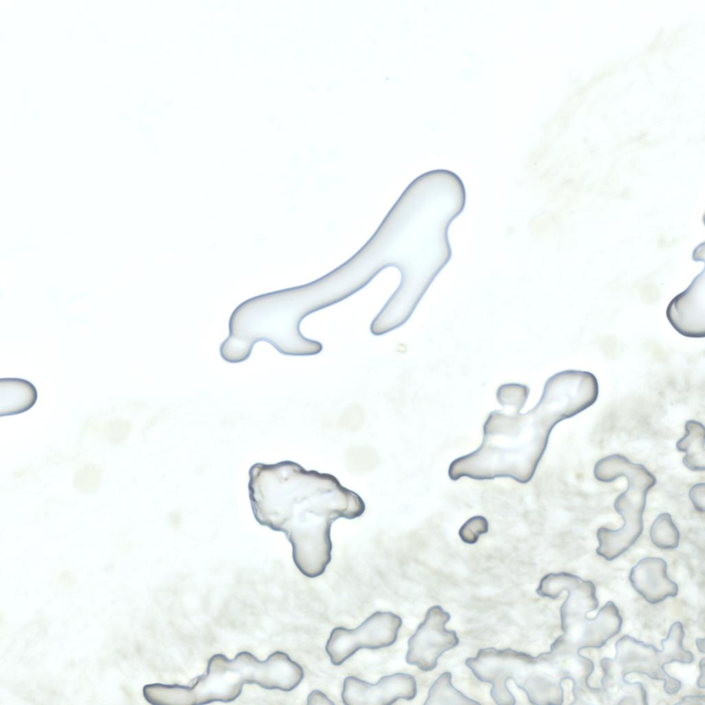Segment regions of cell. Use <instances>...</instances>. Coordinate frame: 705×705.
<instances>
[{"label":"cell","mask_w":705,"mask_h":705,"mask_svg":"<svg viewBox=\"0 0 705 705\" xmlns=\"http://www.w3.org/2000/svg\"><path fill=\"white\" fill-rule=\"evenodd\" d=\"M678 704H704V695H687Z\"/></svg>","instance_id":"d6986e66"},{"label":"cell","mask_w":705,"mask_h":705,"mask_svg":"<svg viewBox=\"0 0 705 705\" xmlns=\"http://www.w3.org/2000/svg\"><path fill=\"white\" fill-rule=\"evenodd\" d=\"M449 672L441 674L430 687L425 705H472L480 703L471 699L453 686Z\"/></svg>","instance_id":"9a60e30c"},{"label":"cell","mask_w":705,"mask_h":705,"mask_svg":"<svg viewBox=\"0 0 705 705\" xmlns=\"http://www.w3.org/2000/svg\"><path fill=\"white\" fill-rule=\"evenodd\" d=\"M569 677L557 680L546 674L533 673L525 677L517 686L525 692L533 704H561L564 700L562 683Z\"/></svg>","instance_id":"4fadbf2b"},{"label":"cell","mask_w":705,"mask_h":705,"mask_svg":"<svg viewBox=\"0 0 705 705\" xmlns=\"http://www.w3.org/2000/svg\"><path fill=\"white\" fill-rule=\"evenodd\" d=\"M307 704L309 705L334 704L324 693L318 690L313 691L308 695Z\"/></svg>","instance_id":"ac0fdd59"},{"label":"cell","mask_w":705,"mask_h":705,"mask_svg":"<svg viewBox=\"0 0 705 705\" xmlns=\"http://www.w3.org/2000/svg\"><path fill=\"white\" fill-rule=\"evenodd\" d=\"M249 474L250 500L257 522L285 534L293 561L304 576L322 575L331 560L332 523L361 516L364 501L334 476L306 470L291 461L257 463Z\"/></svg>","instance_id":"6da1fadb"},{"label":"cell","mask_w":705,"mask_h":705,"mask_svg":"<svg viewBox=\"0 0 705 705\" xmlns=\"http://www.w3.org/2000/svg\"><path fill=\"white\" fill-rule=\"evenodd\" d=\"M304 675L302 666L282 651L273 653L264 661L246 651L238 653L233 660L215 654L209 659L206 672L191 686L151 684L144 686L143 693L153 705L229 702L240 695L245 684L290 691L299 684Z\"/></svg>","instance_id":"7a4b0ae2"},{"label":"cell","mask_w":705,"mask_h":705,"mask_svg":"<svg viewBox=\"0 0 705 705\" xmlns=\"http://www.w3.org/2000/svg\"><path fill=\"white\" fill-rule=\"evenodd\" d=\"M401 618L388 611H377L355 629L336 627L326 642V651L333 664L339 666L361 649H379L397 639Z\"/></svg>","instance_id":"8992f818"},{"label":"cell","mask_w":705,"mask_h":705,"mask_svg":"<svg viewBox=\"0 0 705 705\" xmlns=\"http://www.w3.org/2000/svg\"><path fill=\"white\" fill-rule=\"evenodd\" d=\"M704 658H702L699 663V671L701 675H699L697 682V686L700 688H704Z\"/></svg>","instance_id":"ffe728a7"},{"label":"cell","mask_w":705,"mask_h":705,"mask_svg":"<svg viewBox=\"0 0 705 705\" xmlns=\"http://www.w3.org/2000/svg\"><path fill=\"white\" fill-rule=\"evenodd\" d=\"M650 538L655 546L662 549L677 547L680 533L671 515L664 512L659 514L650 529Z\"/></svg>","instance_id":"2e32d148"},{"label":"cell","mask_w":705,"mask_h":705,"mask_svg":"<svg viewBox=\"0 0 705 705\" xmlns=\"http://www.w3.org/2000/svg\"><path fill=\"white\" fill-rule=\"evenodd\" d=\"M695 642H696V645L697 646V649H698L699 651H700L702 653H704V652H705V651H704V638H697Z\"/></svg>","instance_id":"44dd1931"},{"label":"cell","mask_w":705,"mask_h":705,"mask_svg":"<svg viewBox=\"0 0 705 705\" xmlns=\"http://www.w3.org/2000/svg\"><path fill=\"white\" fill-rule=\"evenodd\" d=\"M688 494L695 508L699 512H704L705 484L704 483L695 484L691 488Z\"/></svg>","instance_id":"e0dca14e"},{"label":"cell","mask_w":705,"mask_h":705,"mask_svg":"<svg viewBox=\"0 0 705 705\" xmlns=\"http://www.w3.org/2000/svg\"><path fill=\"white\" fill-rule=\"evenodd\" d=\"M671 662L663 649L659 650L652 644L624 635L615 643V657H604L600 660L604 671L602 687L611 681L624 684L627 674L638 673L664 681L665 692L668 695H674L680 689L681 682L664 670V666Z\"/></svg>","instance_id":"277c9868"},{"label":"cell","mask_w":705,"mask_h":705,"mask_svg":"<svg viewBox=\"0 0 705 705\" xmlns=\"http://www.w3.org/2000/svg\"><path fill=\"white\" fill-rule=\"evenodd\" d=\"M564 591L568 596L560 609L563 633L585 622L587 613L598 606L593 583L569 573L546 575L540 580L536 593L542 597L556 599Z\"/></svg>","instance_id":"ba28073f"},{"label":"cell","mask_w":705,"mask_h":705,"mask_svg":"<svg viewBox=\"0 0 705 705\" xmlns=\"http://www.w3.org/2000/svg\"><path fill=\"white\" fill-rule=\"evenodd\" d=\"M704 285L697 282L675 296L667 306L666 317L672 326L688 337L705 336Z\"/></svg>","instance_id":"30bf717a"},{"label":"cell","mask_w":705,"mask_h":705,"mask_svg":"<svg viewBox=\"0 0 705 705\" xmlns=\"http://www.w3.org/2000/svg\"><path fill=\"white\" fill-rule=\"evenodd\" d=\"M450 615L441 606H433L426 612L424 620L408 640L406 662L423 671L436 668L438 659L454 648L459 639L453 630L445 629Z\"/></svg>","instance_id":"52a82bcc"},{"label":"cell","mask_w":705,"mask_h":705,"mask_svg":"<svg viewBox=\"0 0 705 705\" xmlns=\"http://www.w3.org/2000/svg\"><path fill=\"white\" fill-rule=\"evenodd\" d=\"M705 430L704 425L695 420L685 423V434L676 443L677 450L685 452L684 465L692 471L705 469Z\"/></svg>","instance_id":"5bb4252c"},{"label":"cell","mask_w":705,"mask_h":705,"mask_svg":"<svg viewBox=\"0 0 705 705\" xmlns=\"http://www.w3.org/2000/svg\"><path fill=\"white\" fill-rule=\"evenodd\" d=\"M633 589L648 602L656 604L678 593V586L667 575V564L657 557H646L633 566L629 574Z\"/></svg>","instance_id":"8fae6325"},{"label":"cell","mask_w":705,"mask_h":705,"mask_svg":"<svg viewBox=\"0 0 705 705\" xmlns=\"http://www.w3.org/2000/svg\"><path fill=\"white\" fill-rule=\"evenodd\" d=\"M595 478L609 483L620 476L628 481L627 490L614 502L615 511L624 524L618 529L600 527L597 532L598 547L596 553L607 560H612L628 550L643 531L642 515L649 490L656 478L643 465L631 462L620 454H611L600 459L594 467Z\"/></svg>","instance_id":"3957f363"},{"label":"cell","mask_w":705,"mask_h":705,"mask_svg":"<svg viewBox=\"0 0 705 705\" xmlns=\"http://www.w3.org/2000/svg\"><path fill=\"white\" fill-rule=\"evenodd\" d=\"M37 399V392L30 381L18 378L0 381L1 415L19 414L31 408Z\"/></svg>","instance_id":"7c38bea8"},{"label":"cell","mask_w":705,"mask_h":705,"mask_svg":"<svg viewBox=\"0 0 705 705\" xmlns=\"http://www.w3.org/2000/svg\"><path fill=\"white\" fill-rule=\"evenodd\" d=\"M417 691L414 677L407 673L384 676L375 684L348 676L344 681L341 698L347 705H390L399 699H414Z\"/></svg>","instance_id":"9c48e42d"},{"label":"cell","mask_w":705,"mask_h":705,"mask_svg":"<svg viewBox=\"0 0 705 705\" xmlns=\"http://www.w3.org/2000/svg\"><path fill=\"white\" fill-rule=\"evenodd\" d=\"M541 660V655L533 657L526 653L511 649H480L474 657L466 660L465 664L481 682L492 685L491 696L499 705L516 704V699L507 686L508 680L517 684L523 672Z\"/></svg>","instance_id":"5b68a950"}]
</instances>
